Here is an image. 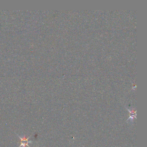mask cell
Instances as JSON below:
<instances>
[{
	"instance_id": "cell-1",
	"label": "cell",
	"mask_w": 147,
	"mask_h": 147,
	"mask_svg": "<svg viewBox=\"0 0 147 147\" xmlns=\"http://www.w3.org/2000/svg\"><path fill=\"white\" fill-rule=\"evenodd\" d=\"M18 136L20 138V145L19 147H21V146H23V147H26V146H27L28 147H30L29 146L28 144L29 143L32 142L31 141H29V139L30 137L26 138V137H24V138L21 137L20 136Z\"/></svg>"
}]
</instances>
